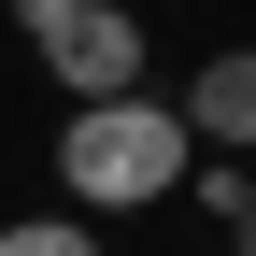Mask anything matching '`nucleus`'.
<instances>
[{
	"label": "nucleus",
	"instance_id": "nucleus-1",
	"mask_svg": "<svg viewBox=\"0 0 256 256\" xmlns=\"http://www.w3.org/2000/svg\"><path fill=\"white\" fill-rule=\"evenodd\" d=\"M185 171H200V142H185V114L156 100V86H142V100H72V114H57V200H72L86 228L185 200Z\"/></svg>",
	"mask_w": 256,
	"mask_h": 256
},
{
	"label": "nucleus",
	"instance_id": "nucleus-2",
	"mask_svg": "<svg viewBox=\"0 0 256 256\" xmlns=\"http://www.w3.org/2000/svg\"><path fill=\"white\" fill-rule=\"evenodd\" d=\"M14 28L57 72V100H142V72H156V43H142L128 0H14Z\"/></svg>",
	"mask_w": 256,
	"mask_h": 256
},
{
	"label": "nucleus",
	"instance_id": "nucleus-3",
	"mask_svg": "<svg viewBox=\"0 0 256 256\" xmlns=\"http://www.w3.org/2000/svg\"><path fill=\"white\" fill-rule=\"evenodd\" d=\"M185 142L200 156H256V43H228V57H200V86H185Z\"/></svg>",
	"mask_w": 256,
	"mask_h": 256
},
{
	"label": "nucleus",
	"instance_id": "nucleus-4",
	"mask_svg": "<svg viewBox=\"0 0 256 256\" xmlns=\"http://www.w3.org/2000/svg\"><path fill=\"white\" fill-rule=\"evenodd\" d=\"M185 200H200L214 228H242V214H256V171H242V156H200V171H185Z\"/></svg>",
	"mask_w": 256,
	"mask_h": 256
},
{
	"label": "nucleus",
	"instance_id": "nucleus-5",
	"mask_svg": "<svg viewBox=\"0 0 256 256\" xmlns=\"http://www.w3.org/2000/svg\"><path fill=\"white\" fill-rule=\"evenodd\" d=\"M0 256H100V228H86V214H14Z\"/></svg>",
	"mask_w": 256,
	"mask_h": 256
},
{
	"label": "nucleus",
	"instance_id": "nucleus-6",
	"mask_svg": "<svg viewBox=\"0 0 256 256\" xmlns=\"http://www.w3.org/2000/svg\"><path fill=\"white\" fill-rule=\"evenodd\" d=\"M228 256H256V214H242V228H228Z\"/></svg>",
	"mask_w": 256,
	"mask_h": 256
}]
</instances>
